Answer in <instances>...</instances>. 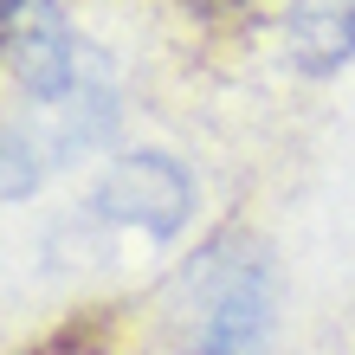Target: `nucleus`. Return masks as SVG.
Listing matches in <instances>:
<instances>
[{
	"mask_svg": "<svg viewBox=\"0 0 355 355\" xmlns=\"http://www.w3.org/2000/svg\"><path fill=\"white\" fill-rule=\"evenodd\" d=\"M168 310L194 355H252L271 336V310H278L271 252L245 233H220L181 265V278L168 284Z\"/></svg>",
	"mask_w": 355,
	"mask_h": 355,
	"instance_id": "f257e3e1",
	"label": "nucleus"
},
{
	"mask_svg": "<svg viewBox=\"0 0 355 355\" xmlns=\"http://www.w3.org/2000/svg\"><path fill=\"white\" fill-rule=\"evenodd\" d=\"M91 207H97V220L142 226L149 239H175L187 226V214H194V175L162 149H136L97 181Z\"/></svg>",
	"mask_w": 355,
	"mask_h": 355,
	"instance_id": "f03ea898",
	"label": "nucleus"
},
{
	"mask_svg": "<svg viewBox=\"0 0 355 355\" xmlns=\"http://www.w3.org/2000/svg\"><path fill=\"white\" fill-rule=\"evenodd\" d=\"M78 39L58 13V0H0V58L13 65V78L26 85L39 103L65 97L78 85Z\"/></svg>",
	"mask_w": 355,
	"mask_h": 355,
	"instance_id": "7ed1b4c3",
	"label": "nucleus"
},
{
	"mask_svg": "<svg viewBox=\"0 0 355 355\" xmlns=\"http://www.w3.org/2000/svg\"><path fill=\"white\" fill-rule=\"evenodd\" d=\"M284 52L304 78H336L343 65H355V0H291Z\"/></svg>",
	"mask_w": 355,
	"mask_h": 355,
	"instance_id": "20e7f679",
	"label": "nucleus"
},
{
	"mask_svg": "<svg viewBox=\"0 0 355 355\" xmlns=\"http://www.w3.org/2000/svg\"><path fill=\"white\" fill-rule=\"evenodd\" d=\"M52 168V149H46V136L39 130H0V200H13V194H33L39 175Z\"/></svg>",
	"mask_w": 355,
	"mask_h": 355,
	"instance_id": "39448f33",
	"label": "nucleus"
},
{
	"mask_svg": "<svg viewBox=\"0 0 355 355\" xmlns=\"http://www.w3.org/2000/svg\"><path fill=\"white\" fill-rule=\"evenodd\" d=\"M200 7H226V0H200Z\"/></svg>",
	"mask_w": 355,
	"mask_h": 355,
	"instance_id": "423d86ee",
	"label": "nucleus"
}]
</instances>
